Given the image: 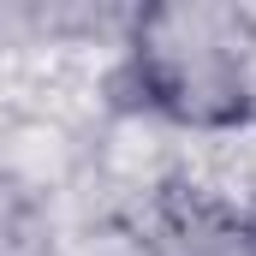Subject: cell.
I'll return each instance as SVG.
<instances>
[{
	"label": "cell",
	"instance_id": "obj_1",
	"mask_svg": "<svg viewBox=\"0 0 256 256\" xmlns=\"http://www.w3.org/2000/svg\"><path fill=\"white\" fill-rule=\"evenodd\" d=\"M143 90L191 126H232L256 114V36L238 12L173 6L143 24Z\"/></svg>",
	"mask_w": 256,
	"mask_h": 256
}]
</instances>
